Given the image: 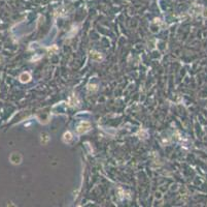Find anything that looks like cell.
Instances as JSON below:
<instances>
[{"label": "cell", "instance_id": "obj_1", "mask_svg": "<svg viewBox=\"0 0 207 207\" xmlns=\"http://www.w3.org/2000/svg\"><path fill=\"white\" fill-rule=\"evenodd\" d=\"M20 79H21L22 82H27V81H29V79H30V76H29L28 72H24V74L21 75Z\"/></svg>", "mask_w": 207, "mask_h": 207}]
</instances>
